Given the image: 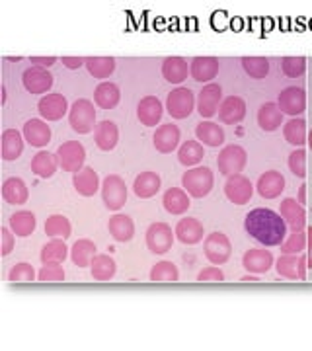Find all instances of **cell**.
I'll use <instances>...</instances> for the list:
<instances>
[{
	"label": "cell",
	"instance_id": "cell-1",
	"mask_svg": "<svg viewBox=\"0 0 312 351\" xmlns=\"http://www.w3.org/2000/svg\"><path fill=\"white\" fill-rule=\"evenodd\" d=\"M244 228L250 237L258 240L265 248L281 246L287 239V223L279 213L272 209H254L244 219Z\"/></svg>",
	"mask_w": 312,
	"mask_h": 351
},
{
	"label": "cell",
	"instance_id": "cell-2",
	"mask_svg": "<svg viewBox=\"0 0 312 351\" xmlns=\"http://www.w3.org/2000/svg\"><path fill=\"white\" fill-rule=\"evenodd\" d=\"M213 184H215V176H213L211 168H207V166H195L182 176V186L187 191V195H191L195 199L207 197L211 193Z\"/></svg>",
	"mask_w": 312,
	"mask_h": 351
},
{
	"label": "cell",
	"instance_id": "cell-3",
	"mask_svg": "<svg viewBox=\"0 0 312 351\" xmlns=\"http://www.w3.org/2000/svg\"><path fill=\"white\" fill-rule=\"evenodd\" d=\"M69 123L78 135H88L96 129V110L90 100H76L69 112Z\"/></svg>",
	"mask_w": 312,
	"mask_h": 351
},
{
	"label": "cell",
	"instance_id": "cell-4",
	"mask_svg": "<svg viewBox=\"0 0 312 351\" xmlns=\"http://www.w3.org/2000/svg\"><path fill=\"white\" fill-rule=\"evenodd\" d=\"M246 162H248V154L240 145H226L225 149L219 152V158H217L219 172L226 178L240 174Z\"/></svg>",
	"mask_w": 312,
	"mask_h": 351
},
{
	"label": "cell",
	"instance_id": "cell-5",
	"mask_svg": "<svg viewBox=\"0 0 312 351\" xmlns=\"http://www.w3.org/2000/svg\"><path fill=\"white\" fill-rule=\"evenodd\" d=\"M57 158H59V166L64 172L76 174L84 168V160H86V151L82 147V143L78 141H67L57 149Z\"/></svg>",
	"mask_w": 312,
	"mask_h": 351
},
{
	"label": "cell",
	"instance_id": "cell-6",
	"mask_svg": "<svg viewBox=\"0 0 312 351\" xmlns=\"http://www.w3.org/2000/svg\"><path fill=\"white\" fill-rule=\"evenodd\" d=\"M101 199L110 211H119L127 203V186L121 176L110 174L101 184Z\"/></svg>",
	"mask_w": 312,
	"mask_h": 351
},
{
	"label": "cell",
	"instance_id": "cell-7",
	"mask_svg": "<svg viewBox=\"0 0 312 351\" xmlns=\"http://www.w3.org/2000/svg\"><path fill=\"white\" fill-rule=\"evenodd\" d=\"M195 108V96L189 88H176L166 98V110L174 119H187Z\"/></svg>",
	"mask_w": 312,
	"mask_h": 351
},
{
	"label": "cell",
	"instance_id": "cell-8",
	"mask_svg": "<svg viewBox=\"0 0 312 351\" xmlns=\"http://www.w3.org/2000/svg\"><path fill=\"white\" fill-rule=\"evenodd\" d=\"M147 248L152 254H168L174 246L176 234H172V228L166 223H152L147 228Z\"/></svg>",
	"mask_w": 312,
	"mask_h": 351
},
{
	"label": "cell",
	"instance_id": "cell-9",
	"mask_svg": "<svg viewBox=\"0 0 312 351\" xmlns=\"http://www.w3.org/2000/svg\"><path fill=\"white\" fill-rule=\"evenodd\" d=\"M203 250H205V256L209 262L215 263V265H223L230 260L232 244L223 232H211L203 242Z\"/></svg>",
	"mask_w": 312,
	"mask_h": 351
},
{
	"label": "cell",
	"instance_id": "cell-10",
	"mask_svg": "<svg viewBox=\"0 0 312 351\" xmlns=\"http://www.w3.org/2000/svg\"><path fill=\"white\" fill-rule=\"evenodd\" d=\"M225 195L230 203L242 207V205H248L250 199H252L254 186H252V182H250L246 176H230L225 184Z\"/></svg>",
	"mask_w": 312,
	"mask_h": 351
},
{
	"label": "cell",
	"instance_id": "cell-11",
	"mask_svg": "<svg viewBox=\"0 0 312 351\" xmlns=\"http://www.w3.org/2000/svg\"><path fill=\"white\" fill-rule=\"evenodd\" d=\"M275 267H277V274L281 277L304 281L307 279L309 262H307V256H302V254H283L275 262Z\"/></svg>",
	"mask_w": 312,
	"mask_h": 351
},
{
	"label": "cell",
	"instance_id": "cell-12",
	"mask_svg": "<svg viewBox=\"0 0 312 351\" xmlns=\"http://www.w3.org/2000/svg\"><path fill=\"white\" fill-rule=\"evenodd\" d=\"M221 101H223V88H221V84L211 82V84L201 88L200 98H197V112H200L201 117L209 119V117L219 113Z\"/></svg>",
	"mask_w": 312,
	"mask_h": 351
},
{
	"label": "cell",
	"instance_id": "cell-13",
	"mask_svg": "<svg viewBox=\"0 0 312 351\" xmlns=\"http://www.w3.org/2000/svg\"><path fill=\"white\" fill-rule=\"evenodd\" d=\"M277 106H279V110L283 113L297 117V115L304 113V110H307V92L299 86L285 88L279 94Z\"/></svg>",
	"mask_w": 312,
	"mask_h": 351
},
{
	"label": "cell",
	"instance_id": "cell-14",
	"mask_svg": "<svg viewBox=\"0 0 312 351\" xmlns=\"http://www.w3.org/2000/svg\"><path fill=\"white\" fill-rule=\"evenodd\" d=\"M22 84L29 94H49L53 88V75L45 69L32 66L22 75Z\"/></svg>",
	"mask_w": 312,
	"mask_h": 351
},
{
	"label": "cell",
	"instance_id": "cell-15",
	"mask_svg": "<svg viewBox=\"0 0 312 351\" xmlns=\"http://www.w3.org/2000/svg\"><path fill=\"white\" fill-rule=\"evenodd\" d=\"M38 112L47 121H59L69 112V101L62 94H45L38 104Z\"/></svg>",
	"mask_w": 312,
	"mask_h": 351
},
{
	"label": "cell",
	"instance_id": "cell-16",
	"mask_svg": "<svg viewBox=\"0 0 312 351\" xmlns=\"http://www.w3.org/2000/svg\"><path fill=\"white\" fill-rule=\"evenodd\" d=\"M279 211H281L279 215L287 223V228H291V232L304 230V226H307V213H304V209H302V205H300L299 201L293 199V197L283 199L281 205H279Z\"/></svg>",
	"mask_w": 312,
	"mask_h": 351
},
{
	"label": "cell",
	"instance_id": "cell-17",
	"mask_svg": "<svg viewBox=\"0 0 312 351\" xmlns=\"http://www.w3.org/2000/svg\"><path fill=\"white\" fill-rule=\"evenodd\" d=\"M219 121L225 125H237L244 117H246V101L242 100L240 96H228L221 101L219 108Z\"/></svg>",
	"mask_w": 312,
	"mask_h": 351
},
{
	"label": "cell",
	"instance_id": "cell-18",
	"mask_svg": "<svg viewBox=\"0 0 312 351\" xmlns=\"http://www.w3.org/2000/svg\"><path fill=\"white\" fill-rule=\"evenodd\" d=\"M174 234L182 244L193 246V244H200L201 240H203L205 230H203V225L195 217H184L182 221H178Z\"/></svg>",
	"mask_w": 312,
	"mask_h": 351
},
{
	"label": "cell",
	"instance_id": "cell-19",
	"mask_svg": "<svg viewBox=\"0 0 312 351\" xmlns=\"http://www.w3.org/2000/svg\"><path fill=\"white\" fill-rule=\"evenodd\" d=\"M242 265L250 274H267L274 265V254L262 248H250L242 258Z\"/></svg>",
	"mask_w": 312,
	"mask_h": 351
},
{
	"label": "cell",
	"instance_id": "cell-20",
	"mask_svg": "<svg viewBox=\"0 0 312 351\" xmlns=\"http://www.w3.org/2000/svg\"><path fill=\"white\" fill-rule=\"evenodd\" d=\"M285 189V178L277 170H267L258 180V193L263 199H275Z\"/></svg>",
	"mask_w": 312,
	"mask_h": 351
},
{
	"label": "cell",
	"instance_id": "cell-21",
	"mask_svg": "<svg viewBox=\"0 0 312 351\" xmlns=\"http://www.w3.org/2000/svg\"><path fill=\"white\" fill-rule=\"evenodd\" d=\"M164 113V106L160 104L158 98L154 96H147L143 100L139 101L137 106V117L139 121L145 127H156L160 123Z\"/></svg>",
	"mask_w": 312,
	"mask_h": 351
},
{
	"label": "cell",
	"instance_id": "cell-22",
	"mask_svg": "<svg viewBox=\"0 0 312 351\" xmlns=\"http://www.w3.org/2000/svg\"><path fill=\"white\" fill-rule=\"evenodd\" d=\"M152 141H154V147L160 154H170L180 145V127H176L174 123H166V125L158 127Z\"/></svg>",
	"mask_w": 312,
	"mask_h": 351
},
{
	"label": "cell",
	"instance_id": "cell-23",
	"mask_svg": "<svg viewBox=\"0 0 312 351\" xmlns=\"http://www.w3.org/2000/svg\"><path fill=\"white\" fill-rule=\"evenodd\" d=\"M189 75L197 82H211L219 75V59L215 57H195L189 64Z\"/></svg>",
	"mask_w": 312,
	"mask_h": 351
},
{
	"label": "cell",
	"instance_id": "cell-24",
	"mask_svg": "<svg viewBox=\"0 0 312 351\" xmlns=\"http://www.w3.org/2000/svg\"><path fill=\"white\" fill-rule=\"evenodd\" d=\"M24 138L32 147H47L51 141V127L41 119H29L24 125Z\"/></svg>",
	"mask_w": 312,
	"mask_h": 351
},
{
	"label": "cell",
	"instance_id": "cell-25",
	"mask_svg": "<svg viewBox=\"0 0 312 351\" xmlns=\"http://www.w3.org/2000/svg\"><path fill=\"white\" fill-rule=\"evenodd\" d=\"M73 186L78 191V195H82V197H92L98 188H100V178L96 174V170L94 168H88L84 166L80 172H76L73 176Z\"/></svg>",
	"mask_w": 312,
	"mask_h": 351
},
{
	"label": "cell",
	"instance_id": "cell-26",
	"mask_svg": "<svg viewBox=\"0 0 312 351\" xmlns=\"http://www.w3.org/2000/svg\"><path fill=\"white\" fill-rule=\"evenodd\" d=\"M94 141H96V147L100 151H113L117 147V141H119V129L113 121H100L94 129Z\"/></svg>",
	"mask_w": 312,
	"mask_h": 351
},
{
	"label": "cell",
	"instance_id": "cell-27",
	"mask_svg": "<svg viewBox=\"0 0 312 351\" xmlns=\"http://www.w3.org/2000/svg\"><path fill=\"white\" fill-rule=\"evenodd\" d=\"M160 186H163V180L156 172H141L133 182V191L141 199H150L158 193Z\"/></svg>",
	"mask_w": 312,
	"mask_h": 351
},
{
	"label": "cell",
	"instance_id": "cell-28",
	"mask_svg": "<svg viewBox=\"0 0 312 351\" xmlns=\"http://www.w3.org/2000/svg\"><path fill=\"white\" fill-rule=\"evenodd\" d=\"M108 230L115 242H131L135 237V223L127 215H113L108 223Z\"/></svg>",
	"mask_w": 312,
	"mask_h": 351
},
{
	"label": "cell",
	"instance_id": "cell-29",
	"mask_svg": "<svg viewBox=\"0 0 312 351\" xmlns=\"http://www.w3.org/2000/svg\"><path fill=\"white\" fill-rule=\"evenodd\" d=\"M24 152V135H20L16 129H6L2 133V160L12 162L20 158Z\"/></svg>",
	"mask_w": 312,
	"mask_h": 351
},
{
	"label": "cell",
	"instance_id": "cell-30",
	"mask_svg": "<svg viewBox=\"0 0 312 351\" xmlns=\"http://www.w3.org/2000/svg\"><path fill=\"white\" fill-rule=\"evenodd\" d=\"M2 197L6 203H10V205H24L27 197H29V189L24 184V180H20V178H8V180H4V184H2Z\"/></svg>",
	"mask_w": 312,
	"mask_h": 351
},
{
	"label": "cell",
	"instance_id": "cell-31",
	"mask_svg": "<svg viewBox=\"0 0 312 351\" xmlns=\"http://www.w3.org/2000/svg\"><path fill=\"white\" fill-rule=\"evenodd\" d=\"M94 101L101 110H113L121 101L119 86L113 84V82H100L94 90Z\"/></svg>",
	"mask_w": 312,
	"mask_h": 351
},
{
	"label": "cell",
	"instance_id": "cell-32",
	"mask_svg": "<svg viewBox=\"0 0 312 351\" xmlns=\"http://www.w3.org/2000/svg\"><path fill=\"white\" fill-rule=\"evenodd\" d=\"M283 115L285 113L279 110V106L274 104V101H267L263 104L258 112V125L262 127L263 131L272 133V131H277L281 123H283Z\"/></svg>",
	"mask_w": 312,
	"mask_h": 351
},
{
	"label": "cell",
	"instance_id": "cell-33",
	"mask_svg": "<svg viewBox=\"0 0 312 351\" xmlns=\"http://www.w3.org/2000/svg\"><path fill=\"white\" fill-rule=\"evenodd\" d=\"M195 137L201 145L207 147H221L225 143V131L213 121H201L200 125L195 127Z\"/></svg>",
	"mask_w": 312,
	"mask_h": 351
},
{
	"label": "cell",
	"instance_id": "cell-34",
	"mask_svg": "<svg viewBox=\"0 0 312 351\" xmlns=\"http://www.w3.org/2000/svg\"><path fill=\"white\" fill-rule=\"evenodd\" d=\"M163 205L170 215H184L189 209V195L186 189L170 188L164 193Z\"/></svg>",
	"mask_w": 312,
	"mask_h": 351
},
{
	"label": "cell",
	"instance_id": "cell-35",
	"mask_svg": "<svg viewBox=\"0 0 312 351\" xmlns=\"http://www.w3.org/2000/svg\"><path fill=\"white\" fill-rule=\"evenodd\" d=\"M57 168H59V158L53 152L41 151L32 158V172L39 176V178H45L47 180L51 176H55Z\"/></svg>",
	"mask_w": 312,
	"mask_h": 351
},
{
	"label": "cell",
	"instance_id": "cell-36",
	"mask_svg": "<svg viewBox=\"0 0 312 351\" xmlns=\"http://www.w3.org/2000/svg\"><path fill=\"white\" fill-rule=\"evenodd\" d=\"M187 73H189V69H187V63L182 57H168V59H164L163 76L166 82L180 84V82H184L187 78Z\"/></svg>",
	"mask_w": 312,
	"mask_h": 351
},
{
	"label": "cell",
	"instance_id": "cell-37",
	"mask_svg": "<svg viewBox=\"0 0 312 351\" xmlns=\"http://www.w3.org/2000/svg\"><path fill=\"white\" fill-rule=\"evenodd\" d=\"M96 258V244L92 240L82 239L76 240L71 248V260L78 267H90L92 260Z\"/></svg>",
	"mask_w": 312,
	"mask_h": 351
},
{
	"label": "cell",
	"instance_id": "cell-38",
	"mask_svg": "<svg viewBox=\"0 0 312 351\" xmlns=\"http://www.w3.org/2000/svg\"><path fill=\"white\" fill-rule=\"evenodd\" d=\"M8 225H10V230L16 237L25 239V237L34 234V230L38 226V221H36V215L29 213V211H18V213H14L10 217Z\"/></svg>",
	"mask_w": 312,
	"mask_h": 351
},
{
	"label": "cell",
	"instance_id": "cell-39",
	"mask_svg": "<svg viewBox=\"0 0 312 351\" xmlns=\"http://www.w3.org/2000/svg\"><path fill=\"white\" fill-rule=\"evenodd\" d=\"M203 156H205V151L200 141H186L178 151V160L187 168H195L203 160Z\"/></svg>",
	"mask_w": 312,
	"mask_h": 351
},
{
	"label": "cell",
	"instance_id": "cell-40",
	"mask_svg": "<svg viewBox=\"0 0 312 351\" xmlns=\"http://www.w3.org/2000/svg\"><path fill=\"white\" fill-rule=\"evenodd\" d=\"M71 221L62 215H51L45 221V234L53 240H67L71 237Z\"/></svg>",
	"mask_w": 312,
	"mask_h": 351
},
{
	"label": "cell",
	"instance_id": "cell-41",
	"mask_svg": "<svg viewBox=\"0 0 312 351\" xmlns=\"http://www.w3.org/2000/svg\"><path fill=\"white\" fill-rule=\"evenodd\" d=\"M90 271H92V277L96 281H110L115 276L117 271V265L113 262V258L106 256V254H98L94 260H92V265H90Z\"/></svg>",
	"mask_w": 312,
	"mask_h": 351
},
{
	"label": "cell",
	"instance_id": "cell-42",
	"mask_svg": "<svg viewBox=\"0 0 312 351\" xmlns=\"http://www.w3.org/2000/svg\"><path fill=\"white\" fill-rule=\"evenodd\" d=\"M84 66L94 78L106 80L115 73V59L113 57H88Z\"/></svg>",
	"mask_w": 312,
	"mask_h": 351
},
{
	"label": "cell",
	"instance_id": "cell-43",
	"mask_svg": "<svg viewBox=\"0 0 312 351\" xmlns=\"http://www.w3.org/2000/svg\"><path fill=\"white\" fill-rule=\"evenodd\" d=\"M69 256H71V250L67 248L64 240H51V242H47V244L41 248V254H39L41 263H47V262L62 263L67 258H69Z\"/></svg>",
	"mask_w": 312,
	"mask_h": 351
},
{
	"label": "cell",
	"instance_id": "cell-44",
	"mask_svg": "<svg viewBox=\"0 0 312 351\" xmlns=\"http://www.w3.org/2000/svg\"><path fill=\"white\" fill-rule=\"evenodd\" d=\"M283 135H285V141L295 145V147H302L307 143V123L304 119L300 117H293L291 121H287L283 125Z\"/></svg>",
	"mask_w": 312,
	"mask_h": 351
},
{
	"label": "cell",
	"instance_id": "cell-45",
	"mask_svg": "<svg viewBox=\"0 0 312 351\" xmlns=\"http://www.w3.org/2000/svg\"><path fill=\"white\" fill-rule=\"evenodd\" d=\"M180 279V271L172 262H158L150 269V281L156 283H176Z\"/></svg>",
	"mask_w": 312,
	"mask_h": 351
},
{
	"label": "cell",
	"instance_id": "cell-46",
	"mask_svg": "<svg viewBox=\"0 0 312 351\" xmlns=\"http://www.w3.org/2000/svg\"><path fill=\"white\" fill-rule=\"evenodd\" d=\"M242 69L250 78L262 80V78L269 75V61L265 57H244L242 59Z\"/></svg>",
	"mask_w": 312,
	"mask_h": 351
},
{
	"label": "cell",
	"instance_id": "cell-47",
	"mask_svg": "<svg viewBox=\"0 0 312 351\" xmlns=\"http://www.w3.org/2000/svg\"><path fill=\"white\" fill-rule=\"evenodd\" d=\"M8 279L12 281V283H32V281H36L38 276H36V267L32 265V263H16L12 269H10V274H8Z\"/></svg>",
	"mask_w": 312,
	"mask_h": 351
},
{
	"label": "cell",
	"instance_id": "cell-48",
	"mask_svg": "<svg viewBox=\"0 0 312 351\" xmlns=\"http://www.w3.org/2000/svg\"><path fill=\"white\" fill-rule=\"evenodd\" d=\"M38 279L41 283H59V281H64V269L59 262L43 263V267L39 269Z\"/></svg>",
	"mask_w": 312,
	"mask_h": 351
},
{
	"label": "cell",
	"instance_id": "cell-49",
	"mask_svg": "<svg viewBox=\"0 0 312 351\" xmlns=\"http://www.w3.org/2000/svg\"><path fill=\"white\" fill-rule=\"evenodd\" d=\"M281 71L289 78H300L307 73V59L304 57H285L281 61Z\"/></svg>",
	"mask_w": 312,
	"mask_h": 351
},
{
	"label": "cell",
	"instance_id": "cell-50",
	"mask_svg": "<svg viewBox=\"0 0 312 351\" xmlns=\"http://www.w3.org/2000/svg\"><path fill=\"white\" fill-rule=\"evenodd\" d=\"M307 248V234L304 230L300 232H293L289 239H285V242L281 244V252L283 254H300V252Z\"/></svg>",
	"mask_w": 312,
	"mask_h": 351
},
{
	"label": "cell",
	"instance_id": "cell-51",
	"mask_svg": "<svg viewBox=\"0 0 312 351\" xmlns=\"http://www.w3.org/2000/svg\"><path fill=\"white\" fill-rule=\"evenodd\" d=\"M289 170L297 178H307V152L304 149H297L289 156Z\"/></svg>",
	"mask_w": 312,
	"mask_h": 351
},
{
	"label": "cell",
	"instance_id": "cell-52",
	"mask_svg": "<svg viewBox=\"0 0 312 351\" xmlns=\"http://www.w3.org/2000/svg\"><path fill=\"white\" fill-rule=\"evenodd\" d=\"M197 281H201V283H221V281H225V274L217 265L203 267L200 274H197Z\"/></svg>",
	"mask_w": 312,
	"mask_h": 351
},
{
	"label": "cell",
	"instance_id": "cell-53",
	"mask_svg": "<svg viewBox=\"0 0 312 351\" xmlns=\"http://www.w3.org/2000/svg\"><path fill=\"white\" fill-rule=\"evenodd\" d=\"M0 234H2V256H8L14 248V237H16V234H14L8 226H2Z\"/></svg>",
	"mask_w": 312,
	"mask_h": 351
},
{
	"label": "cell",
	"instance_id": "cell-54",
	"mask_svg": "<svg viewBox=\"0 0 312 351\" xmlns=\"http://www.w3.org/2000/svg\"><path fill=\"white\" fill-rule=\"evenodd\" d=\"M62 64H64L69 71H76V69H80L82 64H86V59H84V57H62Z\"/></svg>",
	"mask_w": 312,
	"mask_h": 351
},
{
	"label": "cell",
	"instance_id": "cell-55",
	"mask_svg": "<svg viewBox=\"0 0 312 351\" xmlns=\"http://www.w3.org/2000/svg\"><path fill=\"white\" fill-rule=\"evenodd\" d=\"M57 63V59L55 57H32V64L34 66H39V69H49L53 64Z\"/></svg>",
	"mask_w": 312,
	"mask_h": 351
},
{
	"label": "cell",
	"instance_id": "cell-56",
	"mask_svg": "<svg viewBox=\"0 0 312 351\" xmlns=\"http://www.w3.org/2000/svg\"><path fill=\"white\" fill-rule=\"evenodd\" d=\"M307 246H309V254H307V262H309V267H312V226L307 232Z\"/></svg>",
	"mask_w": 312,
	"mask_h": 351
},
{
	"label": "cell",
	"instance_id": "cell-57",
	"mask_svg": "<svg viewBox=\"0 0 312 351\" xmlns=\"http://www.w3.org/2000/svg\"><path fill=\"white\" fill-rule=\"evenodd\" d=\"M299 203H300V205H304V203H307V186H300V189H299Z\"/></svg>",
	"mask_w": 312,
	"mask_h": 351
},
{
	"label": "cell",
	"instance_id": "cell-58",
	"mask_svg": "<svg viewBox=\"0 0 312 351\" xmlns=\"http://www.w3.org/2000/svg\"><path fill=\"white\" fill-rule=\"evenodd\" d=\"M8 100V92H6V86H2V104H6Z\"/></svg>",
	"mask_w": 312,
	"mask_h": 351
},
{
	"label": "cell",
	"instance_id": "cell-59",
	"mask_svg": "<svg viewBox=\"0 0 312 351\" xmlns=\"http://www.w3.org/2000/svg\"><path fill=\"white\" fill-rule=\"evenodd\" d=\"M242 281H256V277H252V276H246V277H242Z\"/></svg>",
	"mask_w": 312,
	"mask_h": 351
},
{
	"label": "cell",
	"instance_id": "cell-60",
	"mask_svg": "<svg viewBox=\"0 0 312 351\" xmlns=\"http://www.w3.org/2000/svg\"><path fill=\"white\" fill-rule=\"evenodd\" d=\"M309 145H311V149H312V131L309 133Z\"/></svg>",
	"mask_w": 312,
	"mask_h": 351
}]
</instances>
